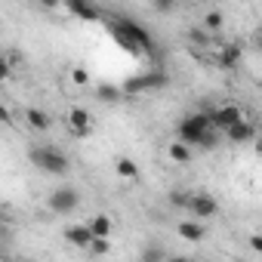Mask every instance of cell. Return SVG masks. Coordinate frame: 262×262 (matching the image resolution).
<instances>
[{"mask_svg": "<svg viewBox=\"0 0 262 262\" xmlns=\"http://www.w3.org/2000/svg\"><path fill=\"white\" fill-rule=\"evenodd\" d=\"M111 34H114V40H117L126 53H148V56L155 59V65H158V47H155V37H151L139 22H133L129 16H117V19L111 22Z\"/></svg>", "mask_w": 262, "mask_h": 262, "instance_id": "1", "label": "cell"}, {"mask_svg": "<svg viewBox=\"0 0 262 262\" xmlns=\"http://www.w3.org/2000/svg\"><path fill=\"white\" fill-rule=\"evenodd\" d=\"M31 164L37 170H43V173H53V176H62V173L71 170L68 155L59 151L56 145H37V148H31Z\"/></svg>", "mask_w": 262, "mask_h": 262, "instance_id": "2", "label": "cell"}, {"mask_svg": "<svg viewBox=\"0 0 262 262\" xmlns=\"http://www.w3.org/2000/svg\"><path fill=\"white\" fill-rule=\"evenodd\" d=\"M210 129H213V114L194 111V114H185V117L179 120V139L194 148V145H201V139L210 133Z\"/></svg>", "mask_w": 262, "mask_h": 262, "instance_id": "3", "label": "cell"}, {"mask_svg": "<svg viewBox=\"0 0 262 262\" xmlns=\"http://www.w3.org/2000/svg\"><path fill=\"white\" fill-rule=\"evenodd\" d=\"M167 83H170V74L161 71V65H151V71L129 77L123 83V93H151V90H164Z\"/></svg>", "mask_w": 262, "mask_h": 262, "instance_id": "4", "label": "cell"}, {"mask_svg": "<svg viewBox=\"0 0 262 262\" xmlns=\"http://www.w3.org/2000/svg\"><path fill=\"white\" fill-rule=\"evenodd\" d=\"M77 207H80V194H77V188H71V185H62V188H56V191L50 194V210L59 213V216L74 213Z\"/></svg>", "mask_w": 262, "mask_h": 262, "instance_id": "5", "label": "cell"}, {"mask_svg": "<svg viewBox=\"0 0 262 262\" xmlns=\"http://www.w3.org/2000/svg\"><path fill=\"white\" fill-rule=\"evenodd\" d=\"M188 213H191L194 219H210V216L219 213V204H216V198L198 191V194H191V201H188Z\"/></svg>", "mask_w": 262, "mask_h": 262, "instance_id": "6", "label": "cell"}, {"mask_svg": "<svg viewBox=\"0 0 262 262\" xmlns=\"http://www.w3.org/2000/svg\"><path fill=\"white\" fill-rule=\"evenodd\" d=\"M237 120H244V111L237 108V105H216V111H213V126L219 129V133H225L228 126H234Z\"/></svg>", "mask_w": 262, "mask_h": 262, "instance_id": "7", "label": "cell"}, {"mask_svg": "<svg viewBox=\"0 0 262 262\" xmlns=\"http://www.w3.org/2000/svg\"><path fill=\"white\" fill-rule=\"evenodd\" d=\"M225 139H228L231 145H247V142H253V139H256V126H253V123H247V120H237L234 126H228V129H225Z\"/></svg>", "mask_w": 262, "mask_h": 262, "instance_id": "8", "label": "cell"}, {"mask_svg": "<svg viewBox=\"0 0 262 262\" xmlns=\"http://www.w3.org/2000/svg\"><path fill=\"white\" fill-rule=\"evenodd\" d=\"M90 123H93V117H90L86 108H71V111H68V126H71V133H74L77 139H83V136L90 133Z\"/></svg>", "mask_w": 262, "mask_h": 262, "instance_id": "9", "label": "cell"}, {"mask_svg": "<svg viewBox=\"0 0 262 262\" xmlns=\"http://www.w3.org/2000/svg\"><path fill=\"white\" fill-rule=\"evenodd\" d=\"M65 241H68V244H74V247L90 250V244L96 241V234H93L90 222H86V225H68V228H65Z\"/></svg>", "mask_w": 262, "mask_h": 262, "instance_id": "10", "label": "cell"}, {"mask_svg": "<svg viewBox=\"0 0 262 262\" xmlns=\"http://www.w3.org/2000/svg\"><path fill=\"white\" fill-rule=\"evenodd\" d=\"M25 123L31 129H37V133H47V129L53 126V117L43 108H25Z\"/></svg>", "mask_w": 262, "mask_h": 262, "instance_id": "11", "label": "cell"}, {"mask_svg": "<svg viewBox=\"0 0 262 262\" xmlns=\"http://www.w3.org/2000/svg\"><path fill=\"white\" fill-rule=\"evenodd\" d=\"M65 7H68V13L77 16V19H86V22H96V19H99V10L90 4V0H65Z\"/></svg>", "mask_w": 262, "mask_h": 262, "instance_id": "12", "label": "cell"}, {"mask_svg": "<svg viewBox=\"0 0 262 262\" xmlns=\"http://www.w3.org/2000/svg\"><path fill=\"white\" fill-rule=\"evenodd\" d=\"M179 237L182 241H191V244H198V241H204V234H207V228L198 222V219H185V222H179Z\"/></svg>", "mask_w": 262, "mask_h": 262, "instance_id": "13", "label": "cell"}, {"mask_svg": "<svg viewBox=\"0 0 262 262\" xmlns=\"http://www.w3.org/2000/svg\"><path fill=\"white\" fill-rule=\"evenodd\" d=\"M216 65H219V68H237V65H241V47H234V43L219 47Z\"/></svg>", "mask_w": 262, "mask_h": 262, "instance_id": "14", "label": "cell"}, {"mask_svg": "<svg viewBox=\"0 0 262 262\" xmlns=\"http://www.w3.org/2000/svg\"><path fill=\"white\" fill-rule=\"evenodd\" d=\"M167 155H170V161H176V164H188V161H191V145L182 142V139H173L170 148H167Z\"/></svg>", "mask_w": 262, "mask_h": 262, "instance_id": "15", "label": "cell"}, {"mask_svg": "<svg viewBox=\"0 0 262 262\" xmlns=\"http://www.w3.org/2000/svg\"><path fill=\"white\" fill-rule=\"evenodd\" d=\"M90 228H93L96 237H108V234H111V219H108L105 213H96V216L90 219Z\"/></svg>", "mask_w": 262, "mask_h": 262, "instance_id": "16", "label": "cell"}, {"mask_svg": "<svg viewBox=\"0 0 262 262\" xmlns=\"http://www.w3.org/2000/svg\"><path fill=\"white\" fill-rule=\"evenodd\" d=\"M114 170H117V176H120V179H136V176H139L136 161H129V158H120V161L114 164Z\"/></svg>", "mask_w": 262, "mask_h": 262, "instance_id": "17", "label": "cell"}, {"mask_svg": "<svg viewBox=\"0 0 262 262\" xmlns=\"http://www.w3.org/2000/svg\"><path fill=\"white\" fill-rule=\"evenodd\" d=\"M96 96H99V102H108V105H114V102L123 96V90H117V86H111V83H102V86L96 90Z\"/></svg>", "mask_w": 262, "mask_h": 262, "instance_id": "18", "label": "cell"}, {"mask_svg": "<svg viewBox=\"0 0 262 262\" xmlns=\"http://www.w3.org/2000/svg\"><path fill=\"white\" fill-rule=\"evenodd\" d=\"M222 25H225V16H222L219 10H213V13L204 16V28H207V31H222Z\"/></svg>", "mask_w": 262, "mask_h": 262, "instance_id": "19", "label": "cell"}, {"mask_svg": "<svg viewBox=\"0 0 262 262\" xmlns=\"http://www.w3.org/2000/svg\"><path fill=\"white\" fill-rule=\"evenodd\" d=\"M188 201H191V194H188V191H182V188L170 191V204H173V207H179V210H188Z\"/></svg>", "mask_w": 262, "mask_h": 262, "instance_id": "20", "label": "cell"}, {"mask_svg": "<svg viewBox=\"0 0 262 262\" xmlns=\"http://www.w3.org/2000/svg\"><path fill=\"white\" fill-rule=\"evenodd\" d=\"M164 256H167V253H164L161 247H145V250H142V259H148V262H161Z\"/></svg>", "mask_w": 262, "mask_h": 262, "instance_id": "21", "label": "cell"}, {"mask_svg": "<svg viewBox=\"0 0 262 262\" xmlns=\"http://www.w3.org/2000/svg\"><path fill=\"white\" fill-rule=\"evenodd\" d=\"M191 40H194V43H201V47H207V43H213V37H210L207 31H201V28H191Z\"/></svg>", "mask_w": 262, "mask_h": 262, "instance_id": "22", "label": "cell"}, {"mask_svg": "<svg viewBox=\"0 0 262 262\" xmlns=\"http://www.w3.org/2000/svg\"><path fill=\"white\" fill-rule=\"evenodd\" d=\"M71 80H74L77 86H86V83H90V74H86V68H74V71H71Z\"/></svg>", "mask_w": 262, "mask_h": 262, "instance_id": "23", "label": "cell"}, {"mask_svg": "<svg viewBox=\"0 0 262 262\" xmlns=\"http://www.w3.org/2000/svg\"><path fill=\"white\" fill-rule=\"evenodd\" d=\"M176 4H179V0H155V10L158 13H173Z\"/></svg>", "mask_w": 262, "mask_h": 262, "instance_id": "24", "label": "cell"}, {"mask_svg": "<svg viewBox=\"0 0 262 262\" xmlns=\"http://www.w3.org/2000/svg\"><path fill=\"white\" fill-rule=\"evenodd\" d=\"M90 250H93L96 256H102V253H108V237H96V241L90 244Z\"/></svg>", "mask_w": 262, "mask_h": 262, "instance_id": "25", "label": "cell"}, {"mask_svg": "<svg viewBox=\"0 0 262 262\" xmlns=\"http://www.w3.org/2000/svg\"><path fill=\"white\" fill-rule=\"evenodd\" d=\"M250 247H253L256 253H262V234H253V237H250Z\"/></svg>", "mask_w": 262, "mask_h": 262, "instance_id": "26", "label": "cell"}, {"mask_svg": "<svg viewBox=\"0 0 262 262\" xmlns=\"http://www.w3.org/2000/svg\"><path fill=\"white\" fill-rule=\"evenodd\" d=\"M59 4H65V0H40V7H47V10H56Z\"/></svg>", "mask_w": 262, "mask_h": 262, "instance_id": "27", "label": "cell"}, {"mask_svg": "<svg viewBox=\"0 0 262 262\" xmlns=\"http://www.w3.org/2000/svg\"><path fill=\"white\" fill-rule=\"evenodd\" d=\"M256 50H259V53H262V34H259V37H256Z\"/></svg>", "mask_w": 262, "mask_h": 262, "instance_id": "28", "label": "cell"}]
</instances>
